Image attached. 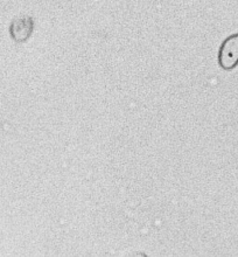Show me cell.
Listing matches in <instances>:
<instances>
[{
	"label": "cell",
	"instance_id": "1",
	"mask_svg": "<svg viewBox=\"0 0 238 257\" xmlns=\"http://www.w3.org/2000/svg\"><path fill=\"white\" fill-rule=\"evenodd\" d=\"M218 63L224 70H231L238 66V33L223 41L218 52Z\"/></svg>",
	"mask_w": 238,
	"mask_h": 257
},
{
	"label": "cell",
	"instance_id": "2",
	"mask_svg": "<svg viewBox=\"0 0 238 257\" xmlns=\"http://www.w3.org/2000/svg\"><path fill=\"white\" fill-rule=\"evenodd\" d=\"M34 20L30 16H21L16 18L10 26L11 37L17 44H23L27 41L33 34Z\"/></svg>",
	"mask_w": 238,
	"mask_h": 257
}]
</instances>
